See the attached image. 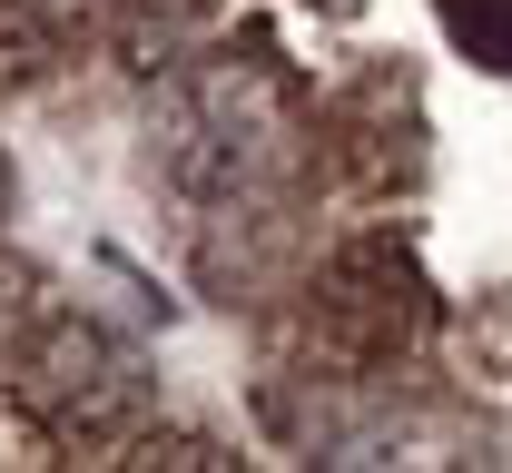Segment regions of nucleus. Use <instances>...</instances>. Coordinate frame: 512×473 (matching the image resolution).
Segmentation results:
<instances>
[{"label": "nucleus", "instance_id": "nucleus-1", "mask_svg": "<svg viewBox=\"0 0 512 473\" xmlns=\"http://www.w3.org/2000/svg\"><path fill=\"white\" fill-rule=\"evenodd\" d=\"M30 395H40V414H50L60 434L109 444L128 414H138V365H128L99 326H60V336L40 345V365H30Z\"/></svg>", "mask_w": 512, "mask_h": 473}]
</instances>
